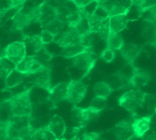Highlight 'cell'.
I'll return each instance as SVG.
<instances>
[{
  "label": "cell",
  "mask_w": 156,
  "mask_h": 140,
  "mask_svg": "<svg viewBox=\"0 0 156 140\" xmlns=\"http://www.w3.org/2000/svg\"><path fill=\"white\" fill-rule=\"evenodd\" d=\"M31 87L27 88L7 99L14 117H30L32 114V102L30 98Z\"/></svg>",
  "instance_id": "6da1fadb"
},
{
  "label": "cell",
  "mask_w": 156,
  "mask_h": 140,
  "mask_svg": "<svg viewBox=\"0 0 156 140\" xmlns=\"http://www.w3.org/2000/svg\"><path fill=\"white\" fill-rule=\"evenodd\" d=\"M147 97V94L140 90H129L122 94L118 100V104L122 108L130 112H134L144 105Z\"/></svg>",
  "instance_id": "7a4b0ae2"
},
{
  "label": "cell",
  "mask_w": 156,
  "mask_h": 140,
  "mask_svg": "<svg viewBox=\"0 0 156 140\" xmlns=\"http://www.w3.org/2000/svg\"><path fill=\"white\" fill-rule=\"evenodd\" d=\"M97 55L94 51V47L86 48L85 51L80 55L70 58L72 66L84 73V76L89 74L93 68L96 62Z\"/></svg>",
  "instance_id": "3957f363"
},
{
  "label": "cell",
  "mask_w": 156,
  "mask_h": 140,
  "mask_svg": "<svg viewBox=\"0 0 156 140\" xmlns=\"http://www.w3.org/2000/svg\"><path fill=\"white\" fill-rule=\"evenodd\" d=\"M27 56V49L25 43L21 41H15L7 45L2 52L0 57H5L13 63L15 66L18 65Z\"/></svg>",
  "instance_id": "277c9868"
},
{
  "label": "cell",
  "mask_w": 156,
  "mask_h": 140,
  "mask_svg": "<svg viewBox=\"0 0 156 140\" xmlns=\"http://www.w3.org/2000/svg\"><path fill=\"white\" fill-rule=\"evenodd\" d=\"M101 112L95 111L90 108H73L71 110V120L76 125L78 128H84L90 121L96 119L100 116Z\"/></svg>",
  "instance_id": "5b68a950"
},
{
  "label": "cell",
  "mask_w": 156,
  "mask_h": 140,
  "mask_svg": "<svg viewBox=\"0 0 156 140\" xmlns=\"http://www.w3.org/2000/svg\"><path fill=\"white\" fill-rule=\"evenodd\" d=\"M87 93L86 85L80 80H71L69 82L68 92H67V101L73 105L79 104L85 97Z\"/></svg>",
  "instance_id": "8992f818"
},
{
  "label": "cell",
  "mask_w": 156,
  "mask_h": 140,
  "mask_svg": "<svg viewBox=\"0 0 156 140\" xmlns=\"http://www.w3.org/2000/svg\"><path fill=\"white\" fill-rule=\"evenodd\" d=\"M26 76L29 78V82L33 86L32 87H39L48 91L51 88V70L49 67H45L35 74Z\"/></svg>",
  "instance_id": "52a82bcc"
},
{
  "label": "cell",
  "mask_w": 156,
  "mask_h": 140,
  "mask_svg": "<svg viewBox=\"0 0 156 140\" xmlns=\"http://www.w3.org/2000/svg\"><path fill=\"white\" fill-rule=\"evenodd\" d=\"M45 67L46 66L35 56H27L18 65L16 66V68L25 75H31L40 71Z\"/></svg>",
  "instance_id": "ba28073f"
},
{
  "label": "cell",
  "mask_w": 156,
  "mask_h": 140,
  "mask_svg": "<svg viewBox=\"0 0 156 140\" xmlns=\"http://www.w3.org/2000/svg\"><path fill=\"white\" fill-rule=\"evenodd\" d=\"M81 36L78 35L72 28L68 27L62 33L55 36L54 42H56L60 47L66 48L78 44H80Z\"/></svg>",
  "instance_id": "9c48e42d"
},
{
  "label": "cell",
  "mask_w": 156,
  "mask_h": 140,
  "mask_svg": "<svg viewBox=\"0 0 156 140\" xmlns=\"http://www.w3.org/2000/svg\"><path fill=\"white\" fill-rule=\"evenodd\" d=\"M57 8L45 1L39 5V17L37 23L44 28L49 23L57 19Z\"/></svg>",
  "instance_id": "30bf717a"
},
{
  "label": "cell",
  "mask_w": 156,
  "mask_h": 140,
  "mask_svg": "<svg viewBox=\"0 0 156 140\" xmlns=\"http://www.w3.org/2000/svg\"><path fill=\"white\" fill-rule=\"evenodd\" d=\"M68 86H69V82H63V83H59L54 87H51V88L48 91V101H49L51 104H53L55 106L58 103L66 100Z\"/></svg>",
  "instance_id": "8fae6325"
},
{
  "label": "cell",
  "mask_w": 156,
  "mask_h": 140,
  "mask_svg": "<svg viewBox=\"0 0 156 140\" xmlns=\"http://www.w3.org/2000/svg\"><path fill=\"white\" fill-rule=\"evenodd\" d=\"M134 119L123 120L113 128V135L116 140H130L134 136L132 128Z\"/></svg>",
  "instance_id": "7c38bea8"
},
{
  "label": "cell",
  "mask_w": 156,
  "mask_h": 140,
  "mask_svg": "<svg viewBox=\"0 0 156 140\" xmlns=\"http://www.w3.org/2000/svg\"><path fill=\"white\" fill-rule=\"evenodd\" d=\"M48 128L54 134V136L57 138V139H64V136H65L67 128H66L65 121L63 120V118L61 117H59L58 115L54 116L50 119V121L48 125Z\"/></svg>",
  "instance_id": "4fadbf2b"
},
{
  "label": "cell",
  "mask_w": 156,
  "mask_h": 140,
  "mask_svg": "<svg viewBox=\"0 0 156 140\" xmlns=\"http://www.w3.org/2000/svg\"><path fill=\"white\" fill-rule=\"evenodd\" d=\"M22 41L25 43L27 56H34L38 50H40L45 46L38 35L24 36Z\"/></svg>",
  "instance_id": "5bb4252c"
},
{
  "label": "cell",
  "mask_w": 156,
  "mask_h": 140,
  "mask_svg": "<svg viewBox=\"0 0 156 140\" xmlns=\"http://www.w3.org/2000/svg\"><path fill=\"white\" fill-rule=\"evenodd\" d=\"M151 124H152L151 116L135 118L132 126L134 136L138 138H142L151 128Z\"/></svg>",
  "instance_id": "9a60e30c"
},
{
  "label": "cell",
  "mask_w": 156,
  "mask_h": 140,
  "mask_svg": "<svg viewBox=\"0 0 156 140\" xmlns=\"http://www.w3.org/2000/svg\"><path fill=\"white\" fill-rule=\"evenodd\" d=\"M150 80H151V75L148 71L135 67L134 73L132 76L129 81V84L134 87L140 88L147 85Z\"/></svg>",
  "instance_id": "2e32d148"
},
{
  "label": "cell",
  "mask_w": 156,
  "mask_h": 140,
  "mask_svg": "<svg viewBox=\"0 0 156 140\" xmlns=\"http://www.w3.org/2000/svg\"><path fill=\"white\" fill-rule=\"evenodd\" d=\"M141 33L144 39L154 45L156 39V21L144 19L141 25Z\"/></svg>",
  "instance_id": "e0dca14e"
},
{
  "label": "cell",
  "mask_w": 156,
  "mask_h": 140,
  "mask_svg": "<svg viewBox=\"0 0 156 140\" xmlns=\"http://www.w3.org/2000/svg\"><path fill=\"white\" fill-rule=\"evenodd\" d=\"M141 50L142 47L139 45L133 43H128V44H124L120 51L123 58L129 64H132L136 59V57L140 55Z\"/></svg>",
  "instance_id": "ac0fdd59"
},
{
  "label": "cell",
  "mask_w": 156,
  "mask_h": 140,
  "mask_svg": "<svg viewBox=\"0 0 156 140\" xmlns=\"http://www.w3.org/2000/svg\"><path fill=\"white\" fill-rule=\"evenodd\" d=\"M128 18L126 14L117 15L113 16H110V31L111 34H119L123 29L127 27Z\"/></svg>",
  "instance_id": "d6986e66"
},
{
  "label": "cell",
  "mask_w": 156,
  "mask_h": 140,
  "mask_svg": "<svg viewBox=\"0 0 156 140\" xmlns=\"http://www.w3.org/2000/svg\"><path fill=\"white\" fill-rule=\"evenodd\" d=\"M26 79V75L19 72L16 67L12 70L9 75L5 78V88H13L19 85H21Z\"/></svg>",
  "instance_id": "ffe728a7"
},
{
  "label": "cell",
  "mask_w": 156,
  "mask_h": 140,
  "mask_svg": "<svg viewBox=\"0 0 156 140\" xmlns=\"http://www.w3.org/2000/svg\"><path fill=\"white\" fill-rule=\"evenodd\" d=\"M112 91H113V89L111 87V85L107 82H104V81L97 82L93 86V92H94L96 97H101L107 99Z\"/></svg>",
  "instance_id": "44dd1931"
},
{
  "label": "cell",
  "mask_w": 156,
  "mask_h": 140,
  "mask_svg": "<svg viewBox=\"0 0 156 140\" xmlns=\"http://www.w3.org/2000/svg\"><path fill=\"white\" fill-rule=\"evenodd\" d=\"M124 44H125L124 39L120 33L119 34H110L109 37L106 40L107 48L112 49L114 51L121 50Z\"/></svg>",
  "instance_id": "7402d4cb"
},
{
  "label": "cell",
  "mask_w": 156,
  "mask_h": 140,
  "mask_svg": "<svg viewBox=\"0 0 156 140\" xmlns=\"http://www.w3.org/2000/svg\"><path fill=\"white\" fill-rule=\"evenodd\" d=\"M67 28H68V26H66V24L59 19H55L54 21H52L51 23H49L48 26H46L44 27L45 30H48V32L53 34L55 36H57L58 35L62 33Z\"/></svg>",
  "instance_id": "603a6c76"
},
{
  "label": "cell",
  "mask_w": 156,
  "mask_h": 140,
  "mask_svg": "<svg viewBox=\"0 0 156 140\" xmlns=\"http://www.w3.org/2000/svg\"><path fill=\"white\" fill-rule=\"evenodd\" d=\"M101 39L99 35L95 32L90 31L87 34L83 35L81 36V40H80V44L85 47V48H89V47H94V45L98 42V40Z\"/></svg>",
  "instance_id": "cb8c5ba5"
},
{
  "label": "cell",
  "mask_w": 156,
  "mask_h": 140,
  "mask_svg": "<svg viewBox=\"0 0 156 140\" xmlns=\"http://www.w3.org/2000/svg\"><path fill=\"white\" fill-rule=\"evenodd\" d=\"M85 49L86 48L81 44H78V45H75V46H72L69 47L63 48L61 55L66 58H72V57L80 55L83 51H85Z\"/></svg>",
  "instance_id": "d4e9b609"
},
{
  "label": "cell",
  "mask_w": 156,
  "mask_h": 140,
  "mask_svg": "<svg viewBox=\"0 0 156 140\" xmlns=\"http://www.w3.org/2000/svg\"><path fill=\"white\" fill-rule=\"evenodd\" d=\"M32 140H58L54 134L47 127H42L35 132Z\"/></svg>",
  "instance_id": "484cf974"
},
{
  "label": "cell",
  "mask_w": 156,
  "mask_h": 140,
  "mask_svg": "<svg viewBox=\"0 0 156 140\" xmlns=\"http://www.w3.org/2000/svg\"><path fill=\"white\" fill-rule=\"evenodd\" d=\"M110 16H102V15H100L96 13H94L93 15H89L87 16L88 18V21H89V25H90V31L92 32H95L97 31V29L99 28V26Z\"/></svg>",
  "instance_id": "4316f807"
},
{
  "label": "cell",
  "mask_w": 156,
  "mask_h": 140,
  "mask_svg": "<svg viewBox=\"0 0 156 140\" xmlns=\"http://www.w3.org/2000/svg\"><path fill=\"white\" fill-rule=\"evenodd\" d=\"M16 66L5 57H0V79H4L14 70Z\"/></svg>",
  "instance_id": "83f0119b"
},
{
  "label": "cell",
  "mask_w": 156,
  "mask_h": 140,
  "mask_svg": "<svg viewBox=\"0 0 156 140\" xmlns=\"http://www.w3.org/2000/svg\"><path fill=\"white\" fill-rule=\"evenodd\" d=\"M70 28V27H69ZM78 35H80V36H82L83 35L87 34L88 32L90 31V25H89V21H88V18L87 16H84L80 22L79 24L72 28Z\"/></svg>",
  "instance_id": "f1b7e54d"
},
{
  "label": "cell",
  "mask_w": 156,
  "mask_h": 140,
  "mask_svg": "<svg viewBox=\"0 0 156 140\" xmlns=\"http://www.w3.org/2000/svg\"><path fill=\"white\" fill-rule=\"evenodd\" d=\"M96 33L99 35V36H100V38L101 40H104V41L107 40V38L109 37V36L111 34V31H110V17H108L99 26V28L97 29Z\"/></svg>",
  "instance_id": "f546056e"
},
{
  "label": "cell",
  "mask_w": 156,
  "mask_h": 140,
  "mask_svg": "<svg viewBox=\"0 0 156 140\" xmlns=\"http://www.w3.org/2000/svg\"><path fill=\"white\" fill-rule=\"evenodd\" d=\"M90 108L95 111L101 112L106 108V98L95 96L94 98L92 99V101L90 102Z\"/></svg>",
  "instance_id": "4dcf8cb0"
},
{
  "label": "cell",
  "mask_w": 156,
  "mask_h": 140,
  "mask_svg": "<svg viewBox=\"0 0 156 140\" xmlns=\"http://www.w3.org/2000/svg\"><path fill=\"white\" fill-rule=\"evenodd\" d=\"M142 8L138 7L137 5L132 4L130 5V7L128 8V11L126 13L127 18L128 20H133V19H137L141 16L142 15Z\"/></svg>",
  "instance_id": "1f68e13d"
},
{
  "label": "cell",
  "mask_w": 156,
  "mask_h": 140,
  "mask_svg": "<svg viewBox=\"0 0 156 140\" xmlns=\"http://www.w3.org/2000/svg\"><path fill=\"white\" fill-rule=\"evenodd\" d=\"M141 16H143L144 19L156 21V4L147 7V8L143 9Z\"/></svg>",
  "instance_id": "d6a6232c"
},
{
  "label": "cell",
  "mask_w": 156,
  "mask_h": 140,
  "mask_svg": "<svg viewBox=\"0 0 156 140\" xmlns=\"http://www.w3.org/2000/svg\"><path fill=\"white\" fill-rule=\"evenodd\" d=\"M98 6H99V1H91L87 5H85L83 8H81L80 11L85 16H89V15H93L96 12Z\"/></svg>",
  "instance_id": "836d02e7"
},
{
  "label": "cell",
  "mask_w": 156,
  "mask_h": 140,
  "mask_svg": "<svg viewBox=\"0 0 156 140\" xmlns=\"http://www.w3.org/2000/svg\"><path fill=\"white\" fill-rule=\"evenodd\" d=\"M41 63L43 62H46V61H48L52 58V55L46 49L45 46H43L40 50H38L35 55H34Z\"/></svg>",
  "instance_id": "e575fe53"
},
{
  "label": "cell",
  "mask_w": 156,
  "mask_h": 140,
  "mask_svg": "<svg viewBox=\"0 0 156 140\" xmlns=\"http://www.w3.org/2000/svg\"><path fill=\"white\" fill-rule=\"evenodd\" d=\"M37 35L40 36V38H41L42 42L44 43V45L52 43L55 40V36L53 34H51L50 32H48V30H45V29L40 31V33L37 34Z\"/></svg>",
  "instance_id": "d590c367"
},
{
  "label": "cell",
  "mask_w": 156,
  "mask_h": 140,
  "mask_svg": "<svg viewBox=\"0 0 156 140\" xmlns=\"http://www.w3.org/2000/svg\"><path fill=\"white\" fill-rule=\"evenodd\" d=\"M101 58L106 63H111L115 58V51L110 48H106L102 51L101 55Z\"/></svg>",
  "instance_id": "8d00e7d4"
},
{
  "label": "cell",
  "mask_w": 156,
  "mask_h": 140,
  "mask_svg": "<svg viewBox=\"0 0 156 140\" xmlns=\"http://www.w3.org/2000/svg\"><path fill=\"white\" fill-rule=\"evenodd\" d=\"M131 2H132V4L137 5L138 7H140L142 9L147 8V7L156 4V0H131Z\"/></svg>",
  "instance_id": "74e56055"
},
{
  "label": "cell",
  "mask_w": 156,
  "mask_h": 140,
  "mask_svg": "<svg viewBox=\"0 0 156 140\" xmlns=\"http://www.w3.org/2000/svg\"><path fill=\"white\" fill-rule=\"evenodd\" d=\"M80 140H103V138L97 132H87L82 134Z\"/></svg>",
  "instance_id": "f35d334b"
},
{
  "label": "cell",
  "mask_w": 156,
  "mask_h": 140,
  "mask_svg": "<svg viewBox=\"0 0 156 140\" xmlns=\"http://www.w3.org/2000/svg\"><path fill=\"white\" fill-rule=\"evenodd\" d=\"M141 138H142V140H156L155 132L150 128Z\"/></svg>",
  "instance_id": "ab89813d"
},
{
  "label": "cell",
  "mask_w": 156,
  "mask_h": 140,
  "mask_svg": "<svg viewBox=\"0 0 156 140\" xmlns=\"http://www.w3.org/2000/svg\"><path fill=\"white\" fill-rule=\"evenodd\" d=\"M70 2H72L78 8L81 9L83 8L85 5H87L89 3L91 2V0H69Z\"/></svg>",
  "instance_id": "60d3db41"
},
{
  "label": "cell",
  "mask_w": 156,
  "mask_h": 140,
  "mask_svg": "<svg viewBox=\"0 0 156 140\" xmlns=\"http://www.w3.org/2000/svg\"><path fill=\"white\" fill-rule=\"evenodd\" d=\"M9 140H23V139H21L20 138H11V139H9Z\"/></svg>",
  "instance_id": "b9f144b4"
},
{
  "label": "cell",
  "mask_w": 156,
  "mask_h": 140,
  "mask_svg": "<svg viewBox=\"0 0 156 140\" xmlns=\"http://www.w3.org/2000/svg\"><path fill=\"white\" fill-rule=\"evenodd\" d=\"M91 1H99V0H91Z\"/></svg>",
  "instance_id": "7bdbcfd3"
},
{
  "label": "cell",
  "mask_w": 156,
  "mask_h": 140,
  "mask_svg": "<svg viewBox=\"0 0 156 140\" xmlns=\"http://www.w3.org/2000/svg\"><path fill=\"white\" fill-rule=\"evenodd\" d=\"M154 45H155V46H156V39H155V43H154Z\"/></svg>",
  "instance_id": "ee69618b"
},
{
  "label": "cell",
  "mask_w": 156,
  "mask_h": 140,
  "mask_svg": "<svg viewBox=\"0 0 156 140\" xmlns=\"http://www.w3.org/2000/svg\"><path fill=\"white\" fill-rule=\"evenodd\" d=\"M63 140H65V139H63Z\"/></svg>",
  "instance_id": "f6af8a7d"
},
{
  "label": "cell",
  "mask_w": 156,
  "mask_h": 140,
  "mask_svg": "<svg viewBox=\"0 0 156 140\" xmlns=\"http://www.w3.org/2000/svg\"><path fill=\"white\" fill-rule=\"evenodd\" d=\"M26 1H27V0H26Z\"/></svg>",
  "instance_id": "bcb514c9"
}]
</instances>
